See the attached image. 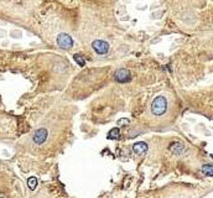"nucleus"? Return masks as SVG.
Listing matches in <instances>:
<instances>
[{
  "label": "nucleus",
  "mask_w": 213,
  "mask_h": 198,
  "mask_svg": "<svg viewBox=\"0 0 213 198\" xmlns=\"http://www.w3.org/2000/svg\"><path fill=\"white\" fill-rule=\"evenodd\" d=\"M115 79L120 83H125L130 81V72L127 68H120L115 72Z\"/></svg>",
  "instance_id": "5"
},
{
  "label": "nucleus",
  "mask_w": 213,
  "mask_h": 198,
  "mask_svg": "<svg viewBox=\"0 0 213 198\" xmlns=\"http://www.w3.org/2000/svg\"><path fill=\"white\" fill-rule=\"evenodd\" d=\"M57 44L61 48H65V50H68L73 46V40L70 35L67 34H59L57 36Z\"/></svg>",
  "instance_id": "2"
},
{
  "label": "nucleus",
  "mask_w": 213,
  "mask_h": 198,
  "mask_svg": "<svg viewBox=\"0 0 213 198\" xmlns=\"http://www.w3.org/2000/svg\"><path fill=\"white\" fill-rule=\"evenodd\" d=\"M74 59H76V62L79 64V66H84V58L81 56V55H74Z\"/></svg>",
  "instance_id": "11"
},
{
  "label": "nucleus",
  "mask_w": 213,
  "mask_h": 198,
  "mask_svg": "<svg viewBox=\"0 0 213 198\" xmlns=\"http://www.w3.org/2000/svg\"><path fill=\"white\" fill-rule=\"evenodd\" d=\"M212 157H213V155H212Z\"/></svg>",
  "instance_id": "12"
},
{
  "label": "nucleus",
  "mask_w": 213,
  "mask_h": 198,
  "mask_svg": "<svg viewBox=\"0 0 213 198\" xmlns=\"http://www.w3.org/2000/svg\"><path fill=\"white\" fill-rule=\"evenodd\" d=\"M47 135H48L47 130L42 128V129H39V130H36V131H35V134H34L32 140H34V143H35V144H37V145H42V144L46 141Z\"/></svg>",
  "instance_id": "4"
},
{
  "label": "nucleus",
  "mask_w": 213,
  "mask_h": 198,
  "mask_svg": "<svg viewBox=\"0 0 213 198\" xmlns=\"http://www.w3.org/2000/svg\"><path fill=\"white\" fill-rule=\"evenodd\" d=\"M119 136H120V130L118 128L112 129L108 133V139H119Z\"/></svg>",
  "instance_id": "9"
},
{
  "label": "nucleus",
  "mask_w": 213,
  "mask_h": 198,
  "mask_svg": "<svg viewBox=\"0 0 213 198\" xmlns=\"http://www.w3.org/2000/svg\"><path fill=\"white\" fill-rule=\"evenodd\" d=\"M92 47L93 50L98 53V55H105L109 51V45L108 42L103 41V40H94L92 42Z\"/></svg>",
  "instance_id": "3"
},
{
  "label": "nucleus",
  "mask_w": 213,
  "mask_h": 198,
  "mask_svg": "<svg viewBox=\"0 0 213 198\" xmlns=\"http://www.w3.org/2000/svg\"><path fill=\"white\" fill-rule=\"evenodd\" d=\"M170 150H171L173 154L180 155V154H182V152L185 151V146L182 145L181 143H173V144L170 146Z\"/></svg>",
  "instance_id": "7"
},
{
  "label": "nucleus",
  "mask_w": 213,
  "mask_h": 198,
  "mask_svg": "<svg viewBox=\"0 0 213 198\" xmlns=\"http://www.w3.org/2000/svg\"><path fill=\"white\" fill-rule=\"evenodd\" d=\"M27 186L30 189H35L36 186H37V178L36 177H30L27 180Z\"/></svg>",
  "instance_id": "10"
},
{
  "label": "nucleus",
  "mask_w": 213,
  "mask_h": 198,
  "mask_svg": "<svg viewBox=\"0 0 213 198\" xmlns=\"http://www.w3.org/2000/svg\"><path fill=\"white\" fill-rule=\"evenodd\" d=\"M166 109H167V99L162 95L156 97L153 101V103H151V112H153V114H155L158 116L165 114Z\"/></svg>",
  "instance_id": "1"
},
{
  "label": "nucleus",
  "mask_w": 213,
  "mask_h": 198,
  "mask_svg": "<svg viewBox=\"0 0 213 198\" xmlns=\"http://www.w3.org/2000/svg\"><path fill=\"white\" fill-rule=\"evenodd\" d=\"M201 170L206 176H212L213 177V166L212 165H203Z\"/></svg>",
  "instance_id": "8"
},
{
  "label": "nucleus",
  "mask_w": 213,
  "mask_h": 198,
  "mask_svg": "<svg viewBox=\"0 0 213 198\" xmlns=\"http://www.w3.org/2000/svg\"><path fill=\"white\" fill-rule=\"evenodd\" d=\"M133 150H134V152H135L136 155H144V154L146 152V150H147V145H146L145 143L140 141V143H136V144L133 146Z\"/></svg>",
  "instance_id": "6"
}]
</instances>
